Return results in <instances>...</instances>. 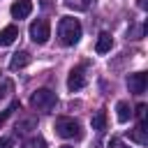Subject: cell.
I'll return each mask as SVG.
<instances>
[{"instance_id":"obj_2","label":"cell","mask_w":148,"mask_h":148,"mask_svg":"<svg viewBox=\"0 0 148 148\" xmlns=\"http://www.w3.org/2000/svg\"><path fill=\"white\" fill-rule=\"evenodd\" d=\"M56 134L62 136V139H81L83 136V130H81V123L74 120V118H67V116H60L56 118Z\"/></svg>"},{"instance_id":"obj_3","label":"cell","mask_w":148,"mask_h":148,"mask_svg":"<svg viewBox=\"0 0 148 148\" xmlns=\"http://www.w3.org/2000/svg\"><path fill=\"white\" fill-rule=\"evenodd\" d=\"M30 106L37 109V111H51L56 106V92L49 90V88H39L32 92L30 97Z\"/></svg>"},{"instance_id":"obj_4","label":"cell","mask_w":148,"mask_h":148,"mask_svg":"<svg viewBox=\"0 0 148 148\" xmlns=\"http://www.w3.org/2000/svg\"><path fill=\"white\" fill-rule=\"evenodd\" d=\"M30 37L35 44H46L51 37V23L46 18H37L30 23Z\"/></svg>"},{"instance_id":"obj_14","label":"cell","mask_w":148,"mask_h":148,"mask_svg":"<svg viewBox=\"0 0 148 148\" xmlns=\"http://www.w3.org/2000/svg\"><path fill=\"white\" fill-rule=\"evenodd\" d=\"M65 5H67L69 9H79V12H86V9L92 5V0H65Z\"/></svg>"},{"instance_id":"obj_7","label":"cell","mask_w":148,"mask_h":148,"mask_svg":"<svg viewBox=\"0 0 148 148\" xmlns=\"http://www.w3.org/2000/svg\"><path fill=\"white\" fill-rule=\"evenodd\" d=\"M9 12H12L14 18H25V16H30V12H32V0H16Z\"/></svg>"},{"instance_id":"obj_8","label":"cell","mask_w":148,"mask_h":148,"mask_svg":"<svg viewBox=\"0 0 148 148\" xmlns=\"http://www.w3.org/2000/svg\"><path fill=\"white\" fill-rule=\"evenodd\" d=\"M16 37H18V28H16V25H7V28H2V30H0V46H9V44H14Z\"/></svg>"},{"instance_id":"obj_1","label":"cell","mask_w":148,"mask_h":148,"mask_svg":"<svg viewBox=\"0 0 148 148\" xmlns=\"http://www.w3.org/2000/svg\"><path fill=\"white\" fill-rule=\"evenodd\" d=\"M58 39L62 46H74L79 39H81V23L72 16H65L60 18L58 23Z\"/></svg>"},{"instance_id":"obj_10","label":"cell","mask_w":148,"mask_h":148,"mask_svg":"<svg viewBox=\"0 0 148 148\" xmlns=\"http://www.w3.org/2000/svg\"><path fill=\"white\" fill-rule=\"evenodd\" d=\"M28 62H30V53H28V51H18V53L12 56V60H9V69H23Z\"/></svg>"},{"instance_id":"obj_15","label":"cell","mask_w":148,"mask_h":148,"mask_svg":"<svg viewBox=\"0 0 148 148\" xmlns=\"http://www.w3.org/2000/svg\"><path fill=\"white\" fill-rule=\"evenodd\" d=\"M23 148H46V141L42 136H32V139H28L23 143Z\"/></svg>"},{"instance_id":"obj_19","label":"cell","mask_w":148,"mask_h":148,"mask_svg":"<svg viewBox=\"0 0 148 148\" xmlns=\"http://www.w3.org/2000/svg\"><path fill=\"white\" fill-rule=\"evenodd\" d=\"M139 7H141V9H146V0H139Z\"/></svg>"},{"instance_id":"obj_16","label":"cell","mask_w":148,"mask_h":148,"mask_svg":"<svg viewBox=\"0 0 148 148\" xmlns=\"http://www.w3.org/2000/svg\"><path fill=\"white\" fill-rule=\"evenodd\" d=\"M146 109H148L146 104H139V106H136V118H139V123H146Z\"/></svg>"},{"instance_id":"obj_17","label":"cell","mask_w":148,"mask_h":148,"mask_svg":"<svg viewBox=\"0 0 148 148\" xmlns=\"http://www.w3.org/2000/svg\"><path fill=\"white\" fill-rule=\"evenodd\" d=\"M0 148H12V139L9 136H0Z\"/></svg>"},{"instance_id":"obj_9","label":"cell","mask_w":148,"mask_h":148,"mask_svg":"<svg viewBox=\"0 0 148 148\" xmlns=\"http://www.w3.org/2000/svg\"><path fill=\"white\" fill-rule=\"evenodd\" d=\"M111 46H113V37H111L109 32H99L97 44H95V51H97V53H109Z\"/></svg>"},{"instance_id":"obj_13","label":"cell","mask_w":148,"mask_h":148,"mask_svg":"<svg viewBox=\"0 0 148 148\" xmlns=\"http://www.w3.org/2000/svg\"><path fill=\"white\" fill-rule=\"evenodd\" d=\"M92 130H97V132H104L106 130V113L104 111H97L92 116Z\"/></svg>"},{"instance_id":"obj_11","label":"cell","mask_w":148,"mask_h":148,"mask_svg":"<svg viewBox=\"0 0 148 148\" xmlns=\"http://www.w3.org/2000/svg\"><path fill=\"white\" fill-rule=\"evenodd\" d=\"M130 139H132L134 143H139V146H146V143H148V136H146V123H139V125L130 132Z\"/></svg>"},{"instance_id":"obj_12","label":"cell","mask_w":148,"mask_h":148,"mask_svg":"<svg viewBox=\"0 0 148 148\" xmlns=\"http://www.w3.org/2000/svg\"><path fill=\"white\" fill-rule=\"evenodd\" d=\"M116 116H118V123H127L130 118H132V111H130V104L127 102H118L116 104Z\"/></svg>"},{"instance_id":"obj_18","label":"cell","mask_w":148,"mask_h":148,"mask_svg":"<svg viewBox=\"0 0 148 148\" xmlns=\"http://www.w3.org/2000/svg\"><path fill=\"white\" fill-rule=\"evenodd\" d=\"M109 148H125V146H120L118 139H111V141H109Z\"/></svg>"},{"instance_id":"obj_20","label":"cell","mask_w":148,"mask_h":148,"mask_svg":"<svg viewBox=\"0 0 148 148\" xmlns=\"http://www.w3.org/2000/svg\"><path fill=\"white\" fill-rule=\"evenodd\" d=\"M60 148H74V146H60Z\"/></svg>"},{"instance_id":"obj_6","label":"cell","mask_w":148,"mask_h":148,"mask_svg":"<svg viewBox=\"0 0 148 148\" xmlns=\"http://www.w3.org/2000/svg\"><path fill=\"white\" fill-rule=\"evenodd\" d=\"M146 86H148V74H146V72L130 74V79H127V88H130V92L141 95V92L146 90Z\"/></svg>"},{"instance_id":"obj_5","label":"cell","mask_w":148,"mask_h":148,"mask_svg":"<svg viewBox=\"0 0 148 148\" xmlns=\"http://www.w3.org/2000/svg\"><path fill=\"white\" fill-rule=\"evenodd\" d=\"M83 86H86V67L79 65V67H74V69L69 72V76H67V88L74 92V90H81Z\"/></svg>"}]
</instances>
